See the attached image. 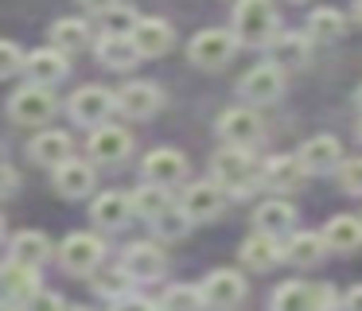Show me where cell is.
I'll list each match as a JSON object with an SVG mask.
<instances>
[{"label":"cell","instance_id":"1","mask_svg":"<svg viewBox=\"0 0 362 311\" xmlns=\"http://www.w3.org/2000/svg\"><path fill=\"white\" fill-rule=\"evenodd\" d=\"M276 31V8L273 0H238L234 12V39L250 47H265Z\"/></svg>","mask_w":362,"mask_h":311},{"label":"cell","instance_id":"2","mask_svg":"<svg viewBox=\"0 0 362 311\" xmlns=\"http://www.w3.org/2000/svg\"><path fill=\"white\" fill-rule=\"evenodd\" d=\"M211 175H214V183H218L222 191H230V194H245V191H253V183H257V168H253L250 152L238 148V144H226L218 156H214Z\"/></svg>","mask_w":362,"mask_h":311},{"label":"cell","instance_id":"3","mask_svg":"<svg viewBox=\"0 0 362 311\" xmlns=\"http://www.w3.org/2000/svg\"><path fill=\"white\" fill-rule=\"evenodd\" d=\"M55 109H59V101L51 93V86H35V82L20 86L8 101V117L16 124H47L55 117Z\"/></svg>","mask_w":362,"mask_h":311},{"label":"cell","instance_id":"4","mask_svg":"<svg viewBox=\"0 0 362 311\" xmlns=\"http://www.w3.org/2000/svg\"><path fill=\"white\" fill-rule=\"evenodd\" d=\"M234 51H238V39H234V31L206 28V31H199V35L191 39V47H187V59L195 62V66H203V70H218V66H226V62L234 59Z\"/></svg>","mask_w":362,"mask_h":311},{"label":"cell","instance_id":"5","mask_svg":"<svg viewBox=\"0 0 362 311\" xmlns=\"http://www.w3.org/2000/svg\"><path fill=\"white\" fill-rule=\"evenodd\" d=\"M102 257H105V241L94 237V233H71V237L63 241V249H59L63 269L74 272V276H90V272L102 264Z\"/></svg>","mask_w":362,"mask_h":311},{"label":"cell","instance_id":"6","mask_svg":"<svg viewBox=\"0 0 362 311\" xmlns=\"http://www.w3.org/2000/svg\"><path fill=\"white\" fill-rule=\"evenodd\" d=\"M168 269V257L164 249H156L152 241H133V245L125 249V261H121V272H125L133 284H152V280H160Z\"/></svg>","mask_w":362,"mask_h":311},{"label":"cell","instance_id":"7","mask_svg":"<svg viewBox=\"0 0 362 311\" xmlns=\"http://www.w3.org/2000/svg\"><path fill=\"white\" fill-rule=\"evenodd\" d=\"M129 39H133V47H136V54H141V59H156V54L172 51L175 31H172V23L160 20V16H144V20L136 16Z\"/></svg>","mask_w":362,"mask_h":311},{"label":"cell","instance_id":"8","mask_svg":"<svg viewBox=\"0 0 362 311\" xmlns=\"http://www.w3.org/2000/svg\"><path fill=\"white\" fill-rule=\"evenodd\" d=\"M199 300L206 307H238L245 300V280L242 272H230V269H214L211 276L203 280L199 288Z\"/></svg>","mask_w":362,"mask_h":311},{"label":"cell","instance_id":"9","mask_svg":"<svg viewBox=\"0 0 362 311\" xmlns=\"http://www.w3.org/2000/svg\"><path fill=\"white\" fill-rule=\"evenodd\" d=\"M238 90H242L245 101H257V105H265V101H276L284 90V70L276 66V62H261V66L245 70L242 82H238Z\"/></svg>","mask_w":362,"mask_h":311},{"label":"cell","instance_id":"10","mask_svg":"<svg viewBox=\"0 0 362 311\" xmlns=\"http://www.w3.org/2000/svg\"><path fill=\"white\" fill-rule=\"evenodd\" d=\"M296 160H300V168H304V175H331V171L339 168V160H343V148H339L335 136L320 132V136L304 140Z\"/></svg>","mask_w":362,"mask_h":311},{"label":"cell","instance_id":"11","mask_svg":"<svg viewBox=\"0 0 362 311\" xmlns=\"http://www.w3.org/2000/svg\"><path fill=\"white\" fill-rule=\"evenodd\" d=\"M113 105H117L125 117L144 121V117H152L160 105H164V93H160L156 82H129V86H121V90L113 93Z\"/></svg>","mask_w":362,"mask_h":311},{"label":"cell","instance_id":"12","mask_svg":"<svg viewBox=\"0 0 362 311\" xmlns=\"http://www.w3.org/2000/svg\"><path fill=\"white\" fill-rule=\"evenodd\" d=\"M90 156H94L98 163H121L129 152H133V136H129L125 129H117V124H94V132H90Z\"/></svg>","mask_w":362,"mask_h":311},{"label":"cell","instance_id":"13","mask_svg":"<svg viewBox=\"0 0 362 311\" xmlns=\"http://www.w3.org/2000/svg\"><path fill=\"white\" fill-rule=\"evenodd\" d=\"M222 202H226V191L211 179V183H191L187 191H183L180 210L191 218V222H211V218H218Z\"/></svg>","mask_w":362,"mask_h":311},{"label":"cell","instance_id":"14","mask_svg":"<svg viewBox=\"0 0 362 311\" xmlns=\"http://www.w3.org/2000/svg\"><path fill=\"white\" fill-rule=\"evenodd\" d=\"M218 136L222 144H238V148H250L261 140V117L253 109H226L218 117Z\"/></svg>","mask_w":362,"mask_h":311},{"label":"cell","instance_id":"15","mask_svg":"<svg viewBox=\"0 0 362 311\" xmlns=\"http://www.w3.org/2000/svg\"><path fill=\"white\" fill-rule=\"evenodd\" d=\"M113 113V90L105 86H82L71 98V117L78 124H102Z\"/></svg>","mask_w":362,"mask_h":311},{"label":"cell","instance_id":"16","mask_svg":"<svg viewBox=\"0 0 362 311\" xmlns=\"http://www.w3.org/2000/svg\"><path fill=\"white\" fill-rule=\"evenodd\" d=\"M187 175V160H183L180 148H156V152L144 156V179L160 187H172Z\"/></svg>","mask_w":362,"mask_h":311},{"label":"cell","instance_id":"17","mask_svg":"<svg viewBox=\"0 0 362 311\" xmlns=\"http://www.w3.org/2000/svg\"><path fill=\"white\" fill-rule=\"evenodd\" d=\"M55 187L63 199H86L94 191V168L74 156H66L63 163H55Z\"/></svg>","mask_w":362,"mask_h":311},{"label":"cell","instance_id":"18","mask_svg":"<svg viewBox=\"0 0 362 311\" xmlns=\"http://www.w3.org/2000/svg\"><path fill=\"white\" fill-rule=\"evenodd\" d=\"M35 288H40V272L32 264H20L12 257H8V264H0V295L8 303H24Z\"/></svg>","mask_w":362,"mask_h":311},{"label":"cell","instance_id":"19","mask_svg":"<svg viewBox=\"0 0 362 311\" xmlns=\"http://www.w3.org/2000/svg\"><path fill=\"white\" fill-rule=\"evenodd\" d=\"M20 70H28V78H32L35 86H55V82H63L66 78V54L63 51H55V47H47V51H32L24 59V66Z\"/></svg>","mask_w":362,"mask_h":311},{"label":"cell","instance_id":"20","mask_svg":"<svg viewBox=\"0 0 362 311\" xmlns=\"http://www.w3.org/2000/svg\"><path fill=\"white\" fill-rule=\"evenodd\" d=\"M323 249H335V253H354L362 249V218L354 214H335L323 230Z\"/></svg>","mask_w":362,"mask_h":311},{"label":"cell","instance_id":"21","mask_svg":"<svg viewBox=\"0 0 362 311\" xmlns=\"http://www.w3.org/2000/svg\"><path fill=\"white\" fill-rule=\"evenodd\" d=\"M242 261L250 264V269H257V272H269L273 264H281L284 261V253H281V241L273 237V233H253V237H245L242 241Z\"/></svg>","mask_w":362,"mask_h":311},{"label":"cell","instance_id":"22","mask_svg":"<svg viewBox=\"0 0 362 311\" xmlns=\"http://www.w3.org/2000/svg\"><path fill=\"white\" fill-rule=\"evenodd\" d=\"M265 47H269L276 66H304L308 51H312V43L304 35H296V31H273V39Z\"/></svg>","mask_w":362,"mask_h":311},{"label":"cell","instance_id":"23","mask_svg":"<svg viewBox=\"0 0 362 311\" xmlns=\"http://www.w3.org/2000/svg\"><path fill=\"white\" fill-rule=\"evenodd\" d=\"M90 218H94L98 225H105V230H117V225H125L129 218H133L129 194H121V191H105V194H98L94 206H90Z\"/></svg>","mask_w":362,"mask_h":311},{"label":"cell","instance_id":"24","mask_svg":"<svg viewBox=\"0 0 362 311\" xmlns=\"http://www.w3.org/2000/svg\"><path fill=\"white\" fill-rule=\"evenodd\" d=\"M8 257H12V261H20V264H32V269H40V264L51 257L47 233H40V230H20L16 237H12V245H8Z\"/></svg>","mask_w":362,"mask_h":311},{"label":"cell","instance_id":"25","mask_svg":"<svg viewBox=\"0 0 362 311\" xmlns=\"http://www.w3.org/2000/svg\"><path fill=\"white\" fill-rule=\"evenodd\" d=\"M300 179H304V168H300L296 156H273L265 163V171H261V183L269 191H296Z\"/></svg>","mask_w":362,"mask_h":311},{"label":"cell","instance_id":"26","mask_svg":"<svg viewBox=\"0 0 362 311\" xmlns=\"http://www.w3.org/2000/svg\"><path fill=\"white\" fill-rule=\"evenodd\" d=\"M253 222H257L261 233H273V237H284V233L296 225V210L288 206L284 199H269L257 206V214H253Z\"/></svg>","mask_w":362,"mask_h":311},{"label":"cell","instance_id":"27","mask_svg":"<svg viewBox=\"0 0 362 311\" xmlns=\"http://www.w3.org/2000/svg\"><path fill=\"white\" fill-rule=\"evenodd\" d=\"M94 54H98V62H105L110 70H129V66H136V59H141L129 35H102L98 47H94Z\"/></svg>","mask_w":362,"mask_h":311},{"label":"cell","instance_id":"28","mask_svg":"<svg viewBox=\"0 0 362 311\" xmlns=\"http://www.w3.org/2000/svg\"><path fill=\"white\" fill-rule=\"evenodd\" d=\"M28 156H32L35 163H47V168H55V163H63L66 156H71V136L59 129H47L40 132V136L28 144Z\"/></svg>","mask_w":362,"mask_h":311},{"label":"cell","instance_id":"29","mask_svg":"<svg viewBox=\"0 0 362 311\" xmlns=\"http://www.w3.org/2000/svg\"><path fill=\"white\" fill-rule=\"evenodd\" d=\"M281 253L288 257L292 264H300V269H312L323 257V237L320 233H292L288 245H281Z\"/></svg>","mask_w":362,"mask_h":311},{"label":"cell","instance_id":"30","mask_svg":"<svg viewBox=\"0 0 362 311\" xmlns=\"http://www.w3.org/2000/svg\"><path fill=\"white\" fill-rule=\"evenodd\" d=\"M51 43H55V51L74 54V51H82V47L90 43V28L82 20H55V28H51Z\"/></svg>","mask_w":362,"mask_h":311},{"label":"cell","instance_id":"31","mask_svg":"<svg viewBox=\"0 0 362 311\" xmlns=\"http://www.w3.org/2000/svg\"><path fill=\"white\" fill-rule=\"evenodd\" d=\"M129 206H133V214H141V218H156L164 206H172V194H168V187L148 183L129 199Z\"/></svg>","mask_w":362,"mask_h":311},{"label":"cell","instance_id":"32","mask_svg":"<svg viewBox=\"0 0 362 311\" xmlns=\"http://www.w3.org/2000/svg\"><path fill=\"white\" fill-rule=\"evenodd\" d=\"M343 12H335V8H315L312 16H308V31H312L315 39H339L343 35Z\"/></svg>","mask_w":362,"mask_h":311},{"label":"cell","instance_id":"33","mask_svg":"<svg viewBox=\"0 0 362 311\" xmlns=\"http://www.w3.org/2000/svg\"><path fill=\"white\" fill-rule=\"evenodd\" d=\"M273 307L276 311H308V307H312V288H304V284H281L273 292Z\"/></svg>","mask_w":362,"mask_h":311},{"label":"cell","instance_id":"34","mask_svg":"<svg viewBox=\"0 0 362 311\" xmlns=\"http://www.w3.org/2000/svg\"><path fill=\"white\" fill-rule=\"evenodd\" d=\"M148 222L156 225V233H160L164 241H175V237H183V233H187L191 218L183 214V210H172V206H164L156 218H148Z\"/></svg>","mask_w":362,"mask_h":311},{"label":"cell","instance_id":"35","mask_svg":"<svg viewBox=\"0 0 362 311\" xmlns=\"http://www.w3.org/2000/svg\"><path fill=\"white\" fill-rule=\"evenodd\" d=\"M98 23H102L105 35H129L133 23H136V12H133V8L113 4V8H105V12H98Z\"/></svg>","mask_w":362,"mask_h":311},{"label":"cell","instance_id":"36","mask_svg":"<svg viewBox=\"0 0 362 311\" xmlns=\"http://www.w3.org/2000/svg\"><path fill=\"white\" fill-rule=\"evenodd\" d=\"M199 288H187V284H175V288H168L164 292V300H160V307H168V311H187V307H199Z\"/></svg>","mask_w":362,"mask_h":311},{"label":"cell","instance_id":"37","mask_svg":"<svg viewBox=\"0 0 362 311\" xmlns=\"http://www.w3.org/2000/svg\"><path fill=\"white\" fill-rule=\"evenodd\" d=\"M339 187H343L346 194H362V156H354V160H339Z\"/></svg>","mask_w":362,"mask_h":311},{"label":"cell","instance_id":"38","mask_svg":"<svg viewBox=\"0 0 362 311\" xmlns=\"http://www.w3.org/2000/svg\"><path fill=\"white\" fill-rule=\"evenodd\" d=\"M129 284H133V280H129L125 272H110V276H98V280H94V292L105 295V300H121Z\"/></svg>","mask_w":362,"mask_h":311},{"label":"cell","instance_id":"39","mask_svg":"<svg viewBox=\"0 0 362 311\" xmlns=\"http://www.w3.org/2000/svg\"><path fill=\"white\" fill-rule=\"evenodd\" d=\"M20 66H24V51H20L12 39H0V78L16 74Z\"/></svg>","mask_w":362,"mask_h":311},{"label":"cell","instance_id":"40","mask_svg":"<svg viewBox=\"0 0 362 311\" xmlns=\"http://www.w3.org/2000/svg\"><path fill=\"white\" fill-rule=\"evenodd\" d=\"M20 187V175L8 168V163H0V199H8V194H16Z\"/></svg>","mask_w":362,"mask_h":311},{"label":"cell","instance_id":"41","mask_svg":"<svg viewBox=\"0 0 362 311\" xmlns=\"http://www.w3.org/2000/svg\"><path fill=\"white\" fill-rule=\"evenodd\" d=\"M24 303H32V307H66L63 295H51V292H32Z\"/></svg>","mask_w":362,"mask_h":311},{"label":"cell","instance_id":"42","mask_svg":"<svg viewBox=\"0 0 362 311\" xmlns=\"http://www.w3.org/2000/svg\"><path fill=\"white\" fill-rule=\"evenodd\" d=\"M331 303H335L331 288H312V307H331Z\"/></svg>","mask_w":362,"mask_h":311},{"label":"cell","instance_id":"43","mask_svg":"<svg viewBox=\"0 0 362 311\" xmlns=\"http://www.w3.org/2000/svg\"><path fill=\"white\" fill-rule=\"evenodd\" d=\"M343 303H346L351 311H362V284H358V288H351V292L343 295Z\"/></svg>","mask_w":362,"mask_h":311},{"label":"cell","instance_id":"44","mask_svg":"<svg viewBox=\"0 0 362 311\" xmlns=\"http://www.w3.org/2000/svg\"><path fill=\"white\" fill-rule=\"evenodd\" d=\"M78 4L86 8V12H94V16H98V12H105V8H113L117 0H78Z\"/></svg>","mask_w":362,"mask_h":311},{"label":"cell","instance_id":"45","mask_svg":"<svg viewBox=\"0 0 362 311\" xmlns=\"http://www.w3.org/2000/svg\"><path fill=\"white\" fill-rule=\"evenodd\" d=\"M354 20L362 23V0H358V4H354Z\"/></svg>","mask_w":362,"mask_h":311},{"label":"cell","instance_id":"46","mask_svg":"<svg viewBox=\"0 0 362 311\" xmlns=\"http://www.w3.org/2000/svg\"><path fill=\"white\" fill-rule=\"evenodd\" d=\"M354 101H358V109H362V86H358V93H354Z\"/></svg>","mask_w":362,"mask_h":311},{"label":"cell","instance_id":"47","mask_svg":"<svg viewBox=\"0 0 362 311\" xmlns=\"http://www.w3.org/2000/svg\"><path fill=\"white\" fill-rule=\"evenodd\" d=\"M0 237H4V222H0Z\"/></svg>","mask_w":362,"mask_h":311},{"label":"cell","instance_id":"48","mask_svg":"<svg viewBox=\"0 0 362 311\" xmlns=\"http://www.w3.org/2000/svg\"><path fill=\"white\" fill-rule=\"evenodd\" d=\"M358 136H362V124H358Z\"/></svg>","mask_w":362,"mask_h":311}]
</instances>
